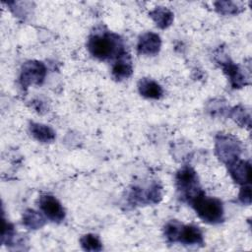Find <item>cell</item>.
<instances>
[{"label":"cell","instance_id":"cell-4","mask_svg":"<svg viewBox=\"0 0 252 252\" xmlns=\"http://www.w3.org/2000/svg\"><path fill=\"white\" fill-rule=\"evenodd\" d=\"M175 182L178 191L182 193L188 202L203 192L199 187L197 173L190 166H184L177 172Z\"/></svg>","mask_w":252,"mask_h":252},{"label":"cell","instance_id":"cell-16","mask_svg":"<svg viewBox=\"0 0 252 252\" xmlns=\"http://www.w3.org/2000/svg\"><path fill=\"white\" fill-rule=\"evenodd\" d=\"M81 246L86 251H100L102 249L99 238L94 234H86L81 240Z\"/></svg>","mask_w":252,"mask_h":252},{"label":"cell","instance_id":"cell-13","mask_svg":"<svg viewBox=\"0 0 252 252\" xmlns=\"http://www.w3.org/2000/svg\"><path fill=\"white\" fill-rule=\"evenodd\" d=\"M30 132L37 141L42 143H50L55 139V132L53 129L44 124L34 122L31 123Z\"/></svg>","mask_w":252,"mask_h":252},{"label":"cell","instance_id":"cell-14","mask_svg":"<svg viewBox=\"0 0 252 252\" xmlns=\"http://www.w3.org/2000/svg\"><path fill=\"white\" fill-rule=\"evenodd\" d=\"M150 17L160 29L168 28L173 22V13L165 7H156L150 12Z\"/></svg>","mask_w":252,"mask_h":252},{"label":"cell","instance_id":"cell-5","mask_svg":"<svg viewBox=\"0 0 252 252\" xmlns=\"http://www.w3.org/2000/svg\"><path fill=\"white\" fill-rule=\"evenodd\" d=\"M45 75L46 68L43 63L35 60L28 61L22 67L20 83L24 88L31 85H40L44 81Z\"/></svg>","mask_w":252,"mask_h":252},{"label":"cell","instance_id":"cell-3","mask_svg":"<svg viewBox=\"0 0 252 252\" xmlns=\"http://www.w3.org/2000/svg\"><path fill=\"white\" fill-rule=\"evenodd\" d=\"M216 155L220 160L228 164L239 158L241 154L240 141L230 134L220 133L216 137Z\"/></svg>","mask_w":252,"mask_h":252},{"label":"cell","instance_id":"cell-8","mask_svg":"<svg viewBox=\"0 0 252 252\" xmlns=\"http://www.w3.org/2000/svg\"><path fill=\"white\" fill-rule=\"evenodd\" d=\"M231 178L239 185H246L251 181V165L248 161L235 159L227 164Z\"/></svg>","mask_w":252,"mask_h":252},{"label":"cell","instance_id":"cell-9","mask_svg":"<svg viewBox=\"0 0 252 252\" xmlns=\"http://www.w3.org/2000/svg\"><path fill=\"white\" fill-rule=\"evenodd\" d=\"M161 40L158 34L155 32H146L142 34L137 43V50L140 54L156 55L158 53Z\"/></svg>","mask_w":252,"mask_h":252},{"label":"cell","instance_id":"cell-12","mask_svg":"<svg viewBox=\"0 0 252 252\" xmlns=\"http://www.w3.org/2000/svg\"><path fill=\"white\" fill-rule=\"evenodd\" d=\"M138 90L141 95L147 98L158 99L161 97L163 91L159 84L151 79H141L138 83Z\"/></svg>","mask_w":252,"mask_h":252},{"label":"cell","instance_id":"cell-7","mask_svg":"<svg viewBox=\"0 0 252 252\" xmlns=\"http://www.w3.org/2000/svg\"><path fill=\"white\" fill-rule=\"evenodd\" d=\"M39 209L52 221L60 222L65 218V211L54 196L42 195L39 198Z\"/></svg>","mask_w":252,"mask_h":252},{"label":"cell","instance_id":"cell-2","mask_svg":"<svg viewBox=\"0 0 252 252\" xmlns=\"http://www.w3.org/2000/svg\"><path fill=\"white\" fill-rule=\"evenodd\" d=\"M198 217L208 223H219L223 220V207L221 202L213 197H207L201 192L190 202Z\"/></svg>","mask_w":252,"mask_h":252},{"label":"cell","instance_id":"cell-10","mask_svg":"<svg viewBox=\"0 0 252 252\" xmlns=\"http://www.w3.org/2000/svg\"><path fill=\"white\" fill-rule=\"evenodd\" d=\"M176 241L183 244H187V245L202 244L204 242L203 233L201 229L196 225H193V224L183 225L180 223Z\"/></svg>","mask_w":252,"mask_h":252},{"label":"cell","instance_id":"cell-19","mask_svg":"<svg viewBox=\"0 0 252 252\" xmlns=\"http://www.w3.org/2000/svg\"><path fill=\"white\" fill-rule=\"evenodd\" d=\"M239 200L244 205H250L251 203V189L249 186L243 185L239 192Z\"/></svg>","mask_w":252,"mask_h":252},{"label":"cell","instance_id":"cell-6","mask_svg":"<svg viewBox=\"0 0 252 252\" xmlns=\"http://www.w3.org/2000/svg\"><path fill=\"white\" fill-rule=\"evenodd\" d=\"M217 61L221 66L223 72L229 79L230 85L232 88H241L248 84V79L245 74H243L242 70L235 65L233 62L230 61V59L226 56H222V53L220 52L219 55H217Z\"/></svg>","mask_w":252,"mask_h":252},{"label":"cell","instance_id":"cell-17","mask_svg":"<svg viewBox=\"0 0 252 252\" xmlns=\"http://www.w3.org/2000/svg\"><path fill=\"white\" fill-rule=\"evenodd\" d=\"M216 10L223 15H234L237 14L240 10L234 2L231 1H218L215 2Z\"/></svg>","mask_w":252,"mask_h":252},{"label":"cell","instance_id":"cell-1","mask_svg":"<svg viewBox=\"0 0 252 252\" xmlns=\"http://www.w3.org/2000/svg\"><path fill=\"white\" fill-rule=\"evenodd\" d=\"M87 45L90 53L99 60H106L114 56L118 57L124 52L121 40L111 32H95L92 34Z\"/></svg>","mask_w":252,"mask_h":252},{"label":"cell","instance_id":"cell-18","mask_svg":"<svg viewBox=\"0 0 252 252\" xmlns=\"http://www.w3.org/2000/svg\"><path fill=\"white\" fill-rule=\"evenodd\" d=\"M231 118L240 125H250V115L241 106L234 107L230 112Z\"/></svg>","mask_w":252,"mask_h":252},{"label":"cell","instance_id":"cell-11","mask_svg":"<svg viewBox=\"0 0 252 252\" xmlns=\"http://www.w3.org/2000/svg\"><path fill=\"white\" fill-rule=\"evenodd\" d=\"M133 68L130 56L124 51L118 57L112 66V76L115 80L127 79L132 75Z\"/></svg>","mask_w":252,"mask_h":252},{"label":"cell","instance_id":"cell-15","mask_svg":"<svg viewBox=\"0 0 252 252\" xmlns=\"http://www.w3.org/2000/svg\"><path fill=\"white\" fill-rule=\"evenodd\" d=\"M45 220L36 211L27 210L23 215V224L29 229H37L44 225Z\"/></svg>","mask_w":252,"mask_h":252}]
</instances>
